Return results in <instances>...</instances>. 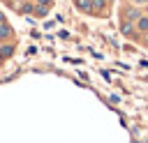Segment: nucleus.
<instances>
[{
    "mask_svg": "<svg viewBox=\"0 0 148 143\" xmlns=\"http://www.w3.org/2000/svg\"><path fill=\"white\" fill-rule=\"evenodd\" d=\"M125 16H127V21H132V23L141 18V14H139V9H136V7H130V9L125 12Z\"/></svg>",
    "mask_w": 148,
    "mask_h": 143,
    "instance_id": "nucleus-1",
    "label": "nucleus"
},
{
    "mask_svg": "<svg viewBox=\"0 0 148 143\" xmlns=\"http://www.w3.org/2000/svg\"><path fill=\"white\" fill-rule=\"evenodd\" d=\"M74 2H76V7L81 12H92V2L90 0H74Z\"/></svg>",
    "mask_w": 148,
    "mask_h": 143,
    "instance_id": "nucleus-2",
    "label": "nucleus"
},
{
    "mask_svg": "<svg viewBox=\"0 0 148 143\" xmlns=\"http://www.w3.org/2000/svg\"><path fill=\"white\" fill-rule=\"evenodd\" d=\"M12 37V28L7 23H0V39H9Z\"/></svg>",
    "mask_w": 148,
    "mask_h": 143,
    "instance_id": "nucleus-3",
    "label": "nucleus"
},
{
    "mask_svg": "<svg viewBox=\"0 0 148 143\" xmlns=\"http://www.w3.org/2000/svg\"><path fill=\"white\" fill-rule=\"evenodd\" d=\"M136 28H139L141 32H148V16H141V18L136 21Z\"/></svg>",
    "mask_w": 148,
    "mask_h": 143,
    "instance_id": "nucleus-4",
    "label": "nucleus"
},
{
    "mask_svg": "<svg viewBox=\"0 0 148 143\" xmlns=\"http://www.w3.org/2000/svg\"><path fill=\"white\" fill-rule=\"evenodd\" d=\"M92 2V9H104L106 7V0H90Z\"/></svg>",
    "mask_w": 148,
    "mask_h": 143,
    "instance_id": "nucleus-5",
    "label": "nucleus"
},
{
    "mask_svg": "<svg viewBox=\"0 0 148 143\" xmlns=\"http://www.w3.org/2000/svg\"><path fill=\"white\" fill-rule=\"evenodd\" d=\"M46 12H49V7H42V5H37V7H35V14H37V16H44Z\"/></svg>",
    "mask_w": 148,
    "mask_h": 143,
    "instance_id": "nucleus-6",
    "label": "nucleus"
},
{
    "mask_svg": "<svg viewBox=\"0 0 148 143\" xmlns=\"http://www.w3.org/2000/svg\"><path fill=\"white\" fill-rule=\"evenodd\" d=\"M12 51H14L12 46H2V48H0V53H2V58H5V55H12Z\"/></svg>",
    "mask_w": 148,
    "mask_h": 143,
    "instance_id": "nucleus-7",
    "label": "nucleus"
},
{
    "mask_svg": "<svg viewBox=\"0 0 148 143\" xmlns=\"http://www.w3.org/2000/svg\"><path fill=\"white\" fill-rule=\"evenodd\" d=\"M37 5H42V7H49V5H51V0H37Z\"/></svg>",
    "mask_w": 148,
    "mask_h": 143,
    "instance_id": "nucleus-8",
    "label": "nucleus"
},
{
    "mask_svg": "<svg viewBox=\"0 0 148 143\" xmlns=\"http://www.w3.org/2000/svg\"><path fill=\"white\" fill-rule=\"evenodd\" d=\"M134 5H148V0H132Z\"/></svg>",
    "mask_w": 148,
    "mask_h": 143,
    "instance_id": "nucleus-9",
    "label": "nucleus"
},
{
    "mask_svg": "<svg viewBox=\"0 0 148 143\" xmlns=\"http://www.w3.org/2000/svg\"><path fill=\"white\" fill-rule=\"evenodd\" d=\"M0 62H2V53H0Z\"/></svg>",
    "mask_w": 148,
    "mask_h": 143,
    "instance_id": "nucleus-10",
    "label": "nucleus"
}]
</instances>
